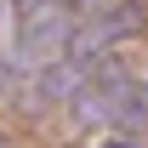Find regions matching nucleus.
<instances>
[{
    "mask_svg": "<svg viewBox=\"0 0 148 148\" xmlns=\"http://www.w3.org/2000/svg\"><path fill=\"white\" fill-rule=\"evenodd\" d=\"M120 120H125V125H148V80H143V86H131V97H125V108H120Z\"/></svg>",
    "mask_w": 148,
    "mask_h": 148,
    "instance_id": "nucleus-4",
    "label": "nucleus"
},
{
    "mask_svg": "<svg viewBox=\"0 0 148 148\" xmlns=\"http://www.w3.org/2000/svg\"><path fill=\"white\" fill-rule=\"evenodd\" d=\"M103 148H137V143H125V137H108V143H103Z\"/></svg>",
    "mask_w": 148,
    "mask_h": 148,
    "instance_id": "nucleus-5",
    "label": "nucleus"
},
{
    "mask_svg": "<svg viewBox=\"0 0 148 148\" xmlns=\"http://www.w3.org/2000/svg\"><path fill=\"white\" fill-rule=\"evenodd\" d=\"M74 34H80V17H74L63 0L40 6V12H23V29L12 40V63L17 69H46L63 51H74Z\"/></svg>",
    "mask_w": 148,
    "mask_h": 148,
    "instance_id": "nucleus-1",
    "label": "nucleus"
},
{
    "mask_svg": "<svg viewBox=\"0 0 148 148\" xmlns=\"http://www.w3.org/2000/svg\"><path fill=\"white\" fill-rule=\"evenodd\" d=\"M125 97H131V74L120 63H97L80 80V91H74V114L80 120H120Z\"/></svg>",
    "mask_w": 148,
    "mask_h": 148,
    "instance_id": "nucleus-2",
    "label": "nucleus"
},
{
    "mask_svg": "<svg viewBox=\"0 0 148 148\" xmlns=\"http://www.w3.org/2000/svg\"><path fill=\"white\" fill-rule=\"evenodd\" d=\"M80 80H86V74L74 69V63H63V57H57V63H46V69H40V97H74L80 91Z\"/></svg>",
    "mask_w": 148,
    "mask_h": 148,
    "instance_id": "nucleus-3",
    "label": "nucleus"
}]
</instances>
